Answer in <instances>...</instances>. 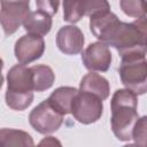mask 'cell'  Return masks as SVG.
Returning a JSON list of instances; mask_svg holds the SVG:
<instances>
[{
    "label": "cell",
    "instance_id": "14",
    "mask_svg": "<svg viewBox=\"0 0 147 147\" xmlns=\"http://www.w3.org/2000/svg\"><path fill=\"white\" fill-rule=\"evenodd\" d=\"M30 68L32 70L34 92H44L53 86L55 82V74L51 67L45 64H37Z\"/></svg>",
    "mask_w": 147,
    "mask_h": 147
},
{
    "label": "cell",
    "instance_id": "11",
    "mask_svg": "<svg viewBox=\"0 0 147 147\" xmlns=\"http://www.w3.org/2000/svg\"><path fill=\"white\" fill-rule=\"evenodd\" d=\"M53 25L52 16L42 10H34L30 11V14L26 16L23 28L28 33L39 34V36H46L49 33Z\"/></svg>",
    "mask_w": 147,
    "mask_h": 147
},
{
    "label": "cell",
    "instance_id": "12",
    "mask_svg": "<svg viewBox=\"0 0 147 147\" xmlns=\"http://www.w3.org/2000/svg\"><path fill=\"white\" fill-rule=\"evenodd\" d=\"M79 90L93 93V94L98 95L99 98H101L102 100L108 99V96L110 94L109 82L103 76L95 74L94 71L86 74L82 78V80L79 83Z\"/></svg>",
    "mask_w": 147,
    "mask_h": 147
},
{
    "label": "cell",
    "instance_id": "19",
    "mask_svg": "<svg viewBox=\"0 0 147 147\" xmlns=\"http://www.w3.org/2000/svg\"><path fill=\"white\" fill-rule=\"evenodd\" d=\"M36 5L39 10H42L53 16L59 10L60 0H36Z\"/></svg>",
    "mask_w": 147,
    "mask_h": 147
},
{
    "label": "cell",
    "instance_id": "8",
    "mask_svg": "<svg viewBox=\"0 0 147 147\" xmlns=\"http://www.w3.org/2000/svg\"><path fill=\"white\" fill-rule=\"evenodd\" d=\"M45 52V41L42 36L28 33L22 36L14 47L16 60L22 64H29L38 59Z\"/></svg>",
    "mask_w": 147,
    "mask_h": 147
},
{
    "label": "cell",
    "instance_id": "1",
    "mask_svg": "<svg viewBox=\"0 0 147 147\" xmlns=\"http://www.w3.org/2000/svg\"><path fill=\"white\" fill-rule=\"evenodd\" d=\"M103 42L114 47L122 59L145 56L147 54V16L136 18L131 23L118 21Z\"/></svg>",
    "mask_w": 147,
    "mask_h": 147
},
{
    "label": "cell",
    "instance_id": "17",
    "mask_svg": "<svg viewBox=\"0 0 147 147\" xmlns=\"http://www.w3.org/2000/svg\"><path fill=\"white\" fill-rule=\"evenodd\" d=\"M122 11L133 18L147 16V0H119Z\"/></svg>",
    "mask_w": 147,
    "mask_h": 147
},
{
    "label": "cell",
    "instance_id": "15",
    "mask_svg": "<svg viewBox=\"0 0 147 147\" xmlns=\"http://www.w3.org/2000/svg\"><path fill=\"white\" fill-rule=\"evenodd\" d=\"M1 146H33L32 137L22 130L16 129H1L0 130Z\"/></svg>",
    "mask_w": 147,
    "mask_h": 147
},
{
    "label": "cell",
    "instance_id": "9",
    "mask_svg": "<svg viewBox=\"0 0 147 147\" xmlns=\"http://www.w3.org/2000/svg\"><path fill=\"white\" fill-rule=\"evenodd\" d=\"M111 53L109 46L102 41L90 44L82 53V62L90 71L106 72L111 64Z\"/></svg>",
    "mask_w": 147,
    "mask_h": 147
},
{
    "label": "cell",
    "instance_id": "4",
    "mask_svg": "<svg viewBox=\"0 0 147 147\" xmlns=\"http://www.w3.org/2000/svg\"><path fill=\"white\" fill-rule=\"evenodd\" d=\"M122 84L137 95L147 93V60L145 56L123 57L118 68Z\"/></svg>",
    "mask_w": 147,
    "mask_h": 147
},
{
    "label": "cell",
    "instance_id": "2",
    "mask_svg": "<svg viewBox=\"0 0 147 147\" xmlns=\"http://www.w3.org/2000/svg\"><path fill=\"white\" fill-rule=\"evenodd\" d=\"M110 124L115 137L121 141L132 140L133 127L139 118L138 95L129 88L116 90L110 101Z\"/></svg>",
    "mask_w": 147,
    "mask_h": 147
},
{
    "label": "cell",
    "instance_id": "3",
    "mask_svg": "<svg viewBox=\"0 0 147 147\" xmlns=\"http://www.w3.org/2000/svg\"><path fill=\"white\" fill-rule=\"evenodd\" d=\"M33 77L31 68L16 64L7 72L6 105L16 111L25 110L33 101Z\"/></svg>",
    "mask_w": 147,
    "mask_h": 147
},
{
    "label": "cell",
    "instance_id": "18",
    "mask_svg": "<svg viewBox=\"0 0 147 147\" xmlns=\"http://www.w3.org/2000/svg\"><path fill=\"white\" fill-rule=\"evenodd\" d=\"M132 140L136 145L147 147V116L139 117L132 132Z\"/></svg>",
    "mask_w": 147,
    "mask_h": 147
},
{
    "label": "cell",
    "instance_id": "5",
    "mask_svg": "<svg viewBox=\"0 0 147 147\" xmlns=\"http://www.w3.org/2000/svg\"><path fill=\"white\" fill-rule=\"evenodd\" d=\"M102 101L98 95L79 90L72 100L70 114L82 124L87 125L95 123L101 118L103 113Z\"/></svg>",
    "mask_w": 147,
    "mask_h": 147
},
{
    "label": "cell",
    "instance_id": "10",
    "mask_svg": "<svg viewBox=\"0 0 147 147\" xmlns=\"http://www.w3.org/2000/svg\"><path fill=\"white\" fill-rule=\"evenodd\" d=\"M85 38L82 30L74 25H64L56 33V46L65 55H77L83 52Z\"/></svg>",
    "mask_w": 147,
    "mask_h": 147
},
{
    "label": "cell",
    "instance_id": "6",
    "mask_svg": "<svg viewBox=\"0 0 147 147\" xmlns=\"http://www.w3.org/2000/svg\"><path fill=\"white\" fill-rule=\"evenodd\" d=\"M63 114L56 110L48 100H44L36 106L30 115V125L41 134H51L56 132L63 123Z\"/></svg>",
    "mask_w": 147,
    "mask_h": 147
},
{
    "label": "cell",
    "instance_id": "13",
    "mask_svg": "<svg viewBox=\"0 0 147 147\" xmlns=\"http://www.w3.org/2000/svg\"><path fill=\"white\" fill-rule=\"evenodd\" d=\"M78 91L79 90H77L76 87L61 86V87H57L55 91H53L47 100L56 110H59L63 115H67L71 113L72 100L75 95L78 93Z\"/></svg>",
    "mask_w": 147,
    "mask_h": 147
},
{
    "label": "cell",
    "instance_id": "20",
    "mask_svg": "<svg viewBox=\"0 0 147 147\" xmlns=\"http://www.w3.org/2000/svg\"><path fill=\"white\" fill-rule=\"evenodd\" d=\"M39 145L40 146H44V145H46V146H55V145L61 146V142L57 139H55L54 137H46L45 139H42L39 142Z\"/></svg>",
    "mask_w": 147,
    "mask_h": 147
},
{
    "label": "cell",
    "instance_id": "7",
    "mask_svg": "<svg viewBox=\"0 0 147 147\" xmlns=\"http://www.w3.org/2000/svg\"><path fill=\"white\" fill-rule=\"evenodd\" d=\"M30 14V0H1L0 21L6 36L15 33Z\"/></svg>",
    "mask_w": 147,
    "mask_h": 147
},
{
    "label": "cell",
    "instance_id": "16",
    "mask_svg": "<svg viewBox=\"0 0 147 147\" xmlns=\"http://www.w3.org/2000/svg\"><path fill=\"white\" fill-rule=\"evenodd\" d=\"M87 0H63V20L75 24L79 22L84 15Z\"/></svg>",
    "mask_w": 147,
    "mask_h": 147
}]
</instances>
